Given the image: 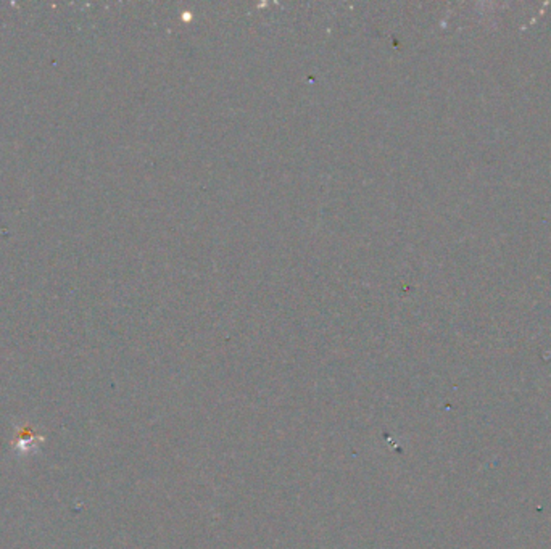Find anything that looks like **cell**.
<instances>
[{"instance_id": "1", "label": "cell", "mask_w": 551, "mask_h": 549, "mask_svg": "<svg viewBox=\"0 0 551 549\" xmlns=\"http://www.w3.org/2000/svg\"><path fill=\"white\" fill-rule=\"evenodd\" d=\"M15 432H17V437L12 442V448L18 456H31V454L37 451L41 443L46 440V437L37 433L36 428L29 422L17 424Z\"/></svg>"}]
</instances>
